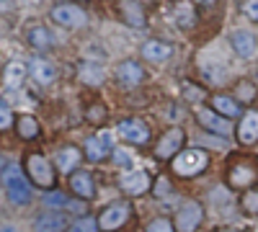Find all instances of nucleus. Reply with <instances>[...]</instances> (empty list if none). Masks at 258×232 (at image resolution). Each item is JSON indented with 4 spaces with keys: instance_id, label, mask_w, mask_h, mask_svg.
<instances>
[{
    "instance_id": "f03ea898",
    "label": "nucleus",
    "mask_w": 258,
    "mask_h": 232,
    "mask_svg": "<svg viewBox=\"0 0 258 232\" xmlns=\"http://www.w3.org/2000/svg\"><path fill=\"white\" fill-rule=\"evenodd\" d=\"M3 186H6V194L13 204L24 206L31 201V188H29V181L24 176V171H21L18 165H8L6 173H3Z\"/></svg>"
},
{
    "instance_id": "7ed1b4c3",
    "label": "nucleus",
    "mask_w": 258,
    "mask_h": 232,
    "mask_svg": "<svg viewBox=\"0 0 258 232\" xmlns=\"http://www.w3.org/2000/svg\"><path fill=\"white\" fill-rule=\"evenodd\" d=\"M26 176L31 178V183H36L39 188H54V168L52 163L41 155V152H29L26 155Z\"/></svg>"
},
{
    "instance_id": "5701e85b",
    "label": "nucleus",
    "mask_w": 258,
    "mask_h": 232,
    "mask_svg": "<svg viewBox=\"0 0 258 232\" xmlns=\"http://www.w3.org/2000/svg\"><path fill=\"white\" fill-rule=\"evenodd\" d=\"M16 132H18L21 139H36L39 137V121L29 114H21L16 119Z\"/></svg>"
},
{
    "instance_id": "f8f14e48",
    "label": "nucleus",
    "mask_w": 258,
    "mask_h": 232,
    "mask_svg": "<svg viewBox=\"0 0 258 232\" xmlns=\"http://www.w3.org/2000/svg\"><path fill=\"white\" fill-rule=\"evenodd\" d=\"M230 41H232L235 54L243 57V59H250V57H255V52H258V39H255L250 31H243V29L232 31Z\"/></svg>"
},
{
    "instance_id": "72a5a7b5",
    "label": "nucleus",
    "mask_w": 258,
    "mask_h": 232,
    "mask_svg": "<svg viewBox=\"0 0 258 232\" xmlns=\"http://www.w3.org/2000/svg\"><path fill=\"white\" fill-rule=\"evenodd\" d=\"M11 124H13V111L6 106V103H0V132L11 129Z\"/></svg>"
},
{
    "instance_id": "9b49d317",
    "label": "nucleus",
    "mask_w": 258,
    "mask_h": 232,
    "mask_svg": "<svg viewBox=\"0 0 258 232\" xmlns=\"http://www.w3.org/2000/svg\"><path fill=\"white\" fill-rule=\"evenodd\" d=\"M197 119H199V124L202 126H207L209 132H214V134H222V137H227L230 134V121L222 116V114H217V111H212V109H197Z\"/></svg>"
},
{
    "instance_id": "c85d7f7f",
    "label": "nucleus",
    "mask_w": 258,
    "mask_h": 232,
    "mask_svg": "<svg viewBox=\"0 0 258 232\" xmlns=\"http://www.w3.org/2000/svg\"><path fill=\"white\" fill-rule=\"evenodd\" d=\"M235 93H238V101H240V103H250V101L258 96V88L253 86L250 80H240L238 88H235Z\"/></svg>"
},
{
    "instance_id": "c756f323",
    "label": "nucleus",
    "mask_w": 258,
    "mask_h": 232,
    "mask_svg": "<svg viewBox=\"0 0 258 232\" xmlns=\"http://www.w3.org/2000/svg\"><path fill=\"white\" fill-rule=\"evenodd\" d=\"M181 88H183V96H186V101H191V103H202V101H204V96H207V93H204V88L194 86V83H188V80L183 83Z\"/></svg>"
},
{
    "instance_id": "2eb2a0df",
    "label": "nucleus",
    "mask_w": 258,
    "mask_h": 232,
    "mask_svg": "<svg viewBox=\"0 0 258 232\" xmlns=\"http://www.w3.org/2000/svg\"><path fill=\"white\" fill-rule=\"evenodd\" d=\"M26 41H29L34 49H39V52H47V49L54 47V39H52L49 29L41 26V24H31L26 29Z\"/></svg>"
},
{
    "instance_id": "58836bf2",
    "label": "nucleus",
    "mask_w": 258,
    "mask_h": 232,
    "mask_svg": "<svg viewBox=\"0 0 258 232\" xmlns=\"http://www.w3.org/2000/svg\"><path fill=\"white\" fill-rule=\"evenodd\" d=\"M214 0H194V6H212Z\"/></svg>"
},
{
    "instance_id": "aec40b11",
    "label": "nucleus",
    "mask_w": 258,
    "mask_h": 232,
    "mask_svg": "<svg viewBox=\"0 0 258 232\" xmlns=\"http://www.w3.org/2000/svg\"><path fill=\"white\" fill-rule=\"evenodd\" d=\"M170 54H173L170 44H165V41H158V39L147 41V44L142 47V57H145L147 62H155V65H163Z\"/></svg>"
},
{
    "instance_id": "f3484780",
    "label": "nucleus",
    "mask_w": 258,
    "mask_h": 232,
    "mask_svg": "<svg viewBox=\"0 0 258 232\" xmlns=\"http://www.w3.org/2000/svg\"><path fill=\"white\" fill-rule=\"evenodd\" d=\"M119 13H121V18L126 21V24L135 26V29H142L147 24L145 11H142V6L137 3V0H119Z\"/></svg>"
},
{
    "instance_id": "f257e3e1",
    "label": "nucleus",
    "mask_w": 258,
    "mask_h": 232,
    "mask_svg": "<svg viewBox=\"0 0 258 232\" xmlns=\"http://www.w3.org/2000/svg\"><path fill=\"white\" fill-rule=\"evenodd\" d=\"M209 165V152L202 150V147H191V150H183L173 158V173L181 178H191L197 173H204Z\"/></svg>"
},
{
    "instance_id": "79ce46f5",
    "label": "nucleus",
    "mask_w": 258,
    "mask_h": 232,
    "mask_svg": "<svg viewBox=\"0 0 258 232\" xmlns=\"http://www.w3.org/2000/svg\"><path fill=\"white\" fill-rule=\"evenodd\" d=\"M220 232H238V229H220Z\"/></svg>"
},
{
    "instance_id": "ddd939ff",
    "label": "nucleus",
    "mask_w": 258,
    "mask_h": 232,
    "mask_svg": "<svg viewBox=\"0 0 258 232\" xmlns=\"http://www.w3.org/2000/svg\"><path fill=\"white\" fill-rule=\"evenodd\" d=\"M119 186L121 191L129 194V196H140L145 191H150V176L145 171H135V173H126L119 178Z\"/></svg>"
},
{
    "instance_id": "0eeeda50",
    "label": "nucleus",
    "mask_w": 258,
    "mask_h": 232,
    "mask_svg": "<svg viewBox=\"0 0 258 232\" xmlns=\"http://www.w3.org/2000/svg\"><path fill=\"white\" fill-rule=\"evenodd\" d=\"M204 219V209L199 201H186L178 212H176V227L181 232H194Z\"/></svg>"
},
{
    "instance_id": "b1692460",
    "label": "nucleus",
    "mask_w": 258,
    "mask_h": 232,
    "mask_svg": "<svg viewBox=\"0 0 258 232\" xmlns=\"http://www.w3.org/2000/svg\"><path fill=\"white\" fill-rule=\"evenodd\" d=\"M78 163H80V150L78 147H62V150L57 152V168L64 171V173H73Z\"/></svg>"
},
{
    "instance_id": "4be33fe9",
    "label": "nucleus",
    "mask_w": 258,
    "mask_h": 232,
    "mask_svg": "<svg viewBox=\"0 0 258 232\" xmlns=\"http://www.w3.org/2000/svg\"><path fill=\"white\" fill-rule=\"evenodd\" d=\"M78 75L80 80L85 83V86H101V83L106 80V72L101 65H91V62H80V67H78Z\"/></svg>"
},
{
    "instance_id": "cd10ccee",
    "label": "nucleus",
    "mask_w": 258,
    "mask_h": 232,
    "mask_svg": "<svg viewBox=\"0 0 258 232\" xmlns=\"http://www.w3.org/2000/svg\"><path fill=\"white\" fill-rule=\"evenodd\" d=\"M240 206H243V212L250 214V217L258 214V188H248V191L243 194V199H240Z\"/></svg>"
},
{
    "instance_id": "2f4dec72",
    "label": "nucleus",
    "mask_w": 258,
    "mask_h": 232,
    "mask_svg": "<svg viewBox=\"0 0 258 232\" xmlns=\"http://www.w3.org/2000/svg\"><path fill=\"white\" fill-rule=\"evenodd\" d=\"M85 119H88L91 124H103L106 121V106H103V103H93V106H88Z\"/></svg>"
},
{
    "instance_id": "6e6552de",
    "label": "nucleus",
    "mask_w": 258,
    "mask_h": 232,
    "mask_svg": "<svg viewBox=\"0 0 258 232\" xmlns=\"http://www.w3.org/2000/svg\"><path fill=\"white\" fill-rule=\"evenodd\" d=\"M119 137L129 144H147L150 142V126L142 119H124L119 124Z\"/></svg>"
},
{
    "instance_id": "393cba45",
    "label": "nucleus",
    "mask_w": 258,
    "mask_h": 232,
    "mask_svg": "<svg viewBox=\"0 0 258 232\" xmlns=\"http://www.w3.org/2000/svg\"><path fill=\"white\" fill-rule=\"evenodd\" d=\"M34 227H36V232H62L64 219H62V214H41Z\"/></svg>"
},
{
    "instance_id": "473e14b6",
    "label": "nucleus",
    "mask_w": 258,
    "mask_h": 232,
    "mask_svg": "<svg viewBox=\"0 0 258 232\" xmlns=\"http://www.w3.org/2000/svg\"><path fill=\"white\" fill-rule=\"evenodd\" d=\"M147 232H173V224H170V219L165 217H158L147 224Z\"/></svg>"
},
{
    "instance_id": "bb28decb",
    "label": "nucleus",
    "mask_w": 258,
    "mask_h": 232,
    "mask_svg": "<svg viewBox=\"0 0 258 232\" xmlns=\"http://www.w3.org/2000/svg\"><path fill=\"white\" fill-rule=\"evenodd\" d=\"M3 72H6V86L8 88H18L26 78V67L21 65V62H11V65H6Z\"/></svg>"
},
{
    "instance_id": "e433bc0d",
    "label": "nucleus",
    "mask_w": 258,
    "mask_h": 232,
    "mask_svg": "<svg viewBox=\"0 0 258 232\" xmlns=\"http://www.w3.org/2000/svg\"><path fill=\"white\" fill-rule=\"evenodd\" d=\"M114 163L121 165V168H126V165H132V163H135V158L129 155L126 150H114Z\"/></svg>"
},
{
    "instance_id": "a19ab883",
    "label": "nucleus",
    "mask_w": 258,
    "mask_h": 232,
    "mask_svg": "<svg viewBox=\"0 0 258 232\" xmlns=\"http://www.w3.org/2000/svg\"><path fill=\"white\" fill-rule=\"evenodd\" d=\"M0 232H16L13 227H3V229H0Z\"/></svg>"
},
{
    "instance_id": "9d476101",
    "label": "nucleus",
    "mask_w": 258,
    "mask_h": 232,
    "mask_svg": "<svg viewBox=\"0 0 258 232\" xmlns=\"http://www.w3.org/2000/svg\"><path fill=\"white\" fill-rule=\"evenodd\" d=\"M114 75H116V80L121 83V86H129V88L140 86V83L145 80V70H142L140 62H135V59H124V62H119L116 70H114Z\"/></svg>"
},
{
    "instance_id": "37998d69",
    "label": "nucleus",
    "mask_w": 258,
    "mask_h": 232,
    "mask_svg": "<svg viewBox=\"0 0 258 232\" xmlns=\"http://www.w3.org/2000/svg\"><path fill=\"white\" fill-rule=\"evenodd\" d=\"M78 3H88V0H78Z\"/></svg>"
},
{
    "instance_id": "4c0bfd02",
    "label": "nucleus",
    "mask_w": 258,
    "mask_h": 232,
    "mask_svg": "<svg viewBox=\"0 0 258 232\" xmlns=\"http://www.w3.org/2000/svg\"><path fill=\"white\" fill-rule=\"evenodd\" d=\"M202 72H204L207 80H212V83H220V80H222V70H214V67H207V65H204Z\"/></svg>"
},
{
    "instance_id": "423d86ee",
    "label": "nucleus",
    "mask_w": 258,
    "mask_h": 232,
    "mask_svg": "<svg viewBox=\"0 0 258 232\" xmlns=\"http://www.w3.org/2000/svg\"><path fill=\"white\" fill-rule=\"evenodd\" d=\"M129 217H132V206H129L126 201H116V204H111V206H106L103 212L98 214V229L114 232V229L124 227Z\"/></svg>"
},
{
    "instance_id": "6ab92c4d",
    "label": "nucleus",
    "mask_w": 258,
    "mask_h": 232,
    "mask_svg": "<svg viewBox=\"0 0 258 232\" xmlns=\"http://www.w3.org/2000/svg\"><path fill=\"white\" fill-rule=\"evenodd\" d=\"M238 139L243 144H253L258 139V111H248L238 124Z\"/></svg>"
},
{
    "instance_id": "a211bd4d",
    "label": "nucleus",
    "mask_w": 258,
    "mask_h": 232,
    "mask_svg": "<svg viewBox=\"0 0 258 232\" xmlns=\"http://www.w3.org/2000/svg\"><path fill=\"white\" fill-rule=\"evenodd\" d=\"M29 70H31V78L39 83V86H52V83L57 80V70L47 59H31Z\"/></svg>"
},
{
    "instance_id": "c9c22d12",
    "label": "nucleus",
    "mask_w": 258,
    "mask_h": 232,
    "mask_svg": "<svg viewBox=\"0 0 258 232\" xmlns=\"http://www.w3.org/2000/svg\"><path fill=\"white\" fill-rule=\"evenodd\" d=\"M240 11H243L250 21H255V24H258V0H243Z\"/></svg>"
},
{
    "instance_id": "a878e982",
    "label": "nucleus",
    "mask_w": 258,
    "mask_h": 232,
    "mask_svg": "<svg viewBox=\"0 0 258 232\" xmlns=\"http://www.w3.org/2000/svg\"><path fill=\"white\" fill-rule=\"evenodd\" d=\"M212 109L217 114H222V116H238V101H232L230 96H214Z\"/></svg>"
},
{
    "instance_id": "1a4fd4ad",
    "label": "nucleus",
    "mask_w": 258,
    "mask_h": 232,
    "mask_svg": "<svg viewBox=\"0 0 258 232\" xmlns=\"http://www.w3.org/2000/svg\"><path fill=\"white\" fill-rule=\"evenodd\" d=\"M183 139H186V134H183L181 129H168V132L160 137V142L155 144V158H158V160L176 158L178 150L183 147Z\"/></svg>"
},
{
    "instance_id": "7c9ffc66",
    "label": "nucleus",
    "mask_w": 258,
    "mask_h": 232,
    "mask_svg": "<svg viewBox=\"0 0 258 232\" xmlns=\"http://www.w3.org/2000/svg\"><path fill=\"white\" fill-rule=\"evenodd\" d=\"M68 232H98V219L93 217H80L78 222H73V227Z\"/></svg>"
},
{
    "instance_id": "4468645a",
    "label": "nucleus",
    "mask_w": 258,
    "mask_h": 232,
    "mask_svg": "<svg viewBox=\"0 0 258 232\" xmlns=\"http://www.w3.org/2000/svg\"><path fill=\"white\" fill-rule=\"evenodd\" d=\"M70 188H73V194H78L80 199H93L96 194V183H93V176L91 173H85V171H73L70 173Z\"/></svg>"
},
{
    "instance_id": "f704fd0d",
    "label": "nucleus",
    "mask_w": 258,
    "mask_h": 232,
    "mask_svg": "<svg viewBox=\"0 0 258 232\" xmlns=\"http://www.w3.org/2000/svg\"><path fill=\"white\" fill-rule=\"evenodd\" d=\"M44 204L47 206H68V196H64L62 191H52V194H47V199H44Z\"/></svg>"
},
{
    "instance_id": "412c9836",
    "label": "nucleus",
    "mask_w": 258,
    "mask_h": 232,
    "mask_svg": "<svg viewBox=\"0 0 258 232\" xmlns=\"http://www.w3.org/2000/svg\"><path fill=\"white\" fill-rule=\"evenodd\" d=\"M176 24L181 29H194L197 26V6L191 0H181L176 3Z\"/></svg>"
},
{
    "instance_id": "dca6fc26",
    "label": "nucleus",
    "mask_w": 258,
    "mask_h": 232,
    "mask_svg": "<svg viewBox=\"0 0 258 232\" xmlns=\"http://www.w3.org/2000/svg\"><path fill=\"white\" fill-rule=\"evenodd\" d=\"M111 150V134H98V137H88L85 139V158L88 160H103Z\"/></svg>"
},
{
    "instance_id": "20e7f679",
    "label": "nucleus",
    "mask_w": 258,
    "mask_h": 232,
    "mask_svg": "<svg viewBox=\"0 0 258 232\" xmlns=\"http://www.w3.org/2000/svg\"><path fill=\"white\" fill-rule=\"evenodd\" d=\"M258 178V160L253 155H238L227 171V181L232 188H248Z\"/></svg>"
},
{
    "instance_id": "39448f33",
    "label": "nucleus",
    "mask_w": 258,
    "mask_h": 232,
    "mask_svg": "<svg viewBox=\"0 0 258 232\" xmlns=\"http://www.w3.org/2000/svg\"><path fill=\"white\" fill-rule=\"evenodd\" d=\"M52 21L64 29H83L85 24H88V16H85V11L75 3H57L52 11H49Z\"/></svg>"
},
{
    "instance_id": "ea45409f",
    "label": "nucleus",
    "mask_w": 258,
    "mask_h": 232,
    "mask_svg": "<svg viewBox=\"0 0 258 232\" xmlns=\"http://www.w3.org/2000/svg\"><path fill=\"white\" fill-rule=\"evenodd\" d=\"M6 70V59H3V54H0V72Z\"/></svg>"
}]
</instances>
